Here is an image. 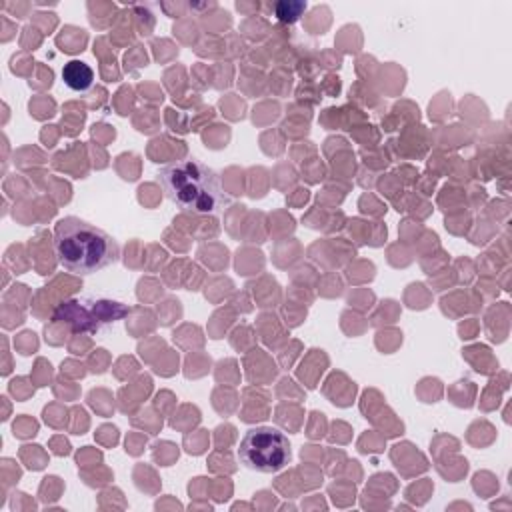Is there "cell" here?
Returning <instances> with one entry per match:
<instances>
[{"label": "cell", "instance_id": "1", "mask_svg": "<svg viewBox=\"0 0 512 512\" xmlns=\"http://www.w3.org/2000/svg\"><path fill=\"white\" fill-rule=\"evenodd\" d=\"M166 198L186 214H218L230 202L220 174L198 158L174 160L158 170Z\"/></svg>", "mask_w": 512, "mask_h": 512}, {"label": "cell", "instance_id": "2", "mask_svg": "<svg viewBox=\"0 0 512 512\" xmlns=\"http://www.w3.org/2000/svg\"><path fill=\"white\" fill-rule=\"evenodd\" d=\"M54 252L64 270L86 276L116 262L120 246L96 224L64 216L54 226Z\"/></svg>", "mask_w": 512, "mask_h": 512}, {"label": "cell", "instance_id": "3", "mask_svg": "<svg viewBox=\"0 0 512 512\" xmlns=\"http://www.w3.org/2000/svg\"><path fill=\"white\" fill-rule=\"evenodd\" d=\"M292 450L284 432L274 426H256L246 430L238 460L252 472L276 474L290 462Z\"/></svg>", "mask_w": 512, "mask_h": 512}, {"label": "cell", "instance_id": "4", "mask_svg": "<svg viewBox=\"0 0 512 512\" xmlns=\"http://www.w3.org/2000/svg\"><path fill=\"white\" fill-rule=\"evenodd\" d=\"M128 314V306L102 296H76L60 302L52 314L54 322L72 326L74 332H100Z\"/></svg>", "mask_w": 512, "mask_h": 512}, {"label": "cell", "instance_id": "5", "mask_svg": "<svg viewBox=\"0 0 512 512\" xmlns=\"http://www.w3.org/2000/svg\"><path fill=\"white\" fill-rule=\"evenodd\" d=\"M62 82L72 92H88L94 84V72L86 62L70 60L62 68Z\"/></svg>", "mask_w": 512, "mask_h": 512}, {"label": "cell", "instance_id": "6", "mask_svg": "<svg viewBox=\"0 0 512 512\" xmlns=\"http://www.w3.org/2000/svg\"><path fill=\"white\" fill-rule=\"evenodd\" d=\"M302 10H306V4L304 2H278L274 6V12H276V18L282 20V22H296L302 14Z\"/></svg>", "mask_w": 512, "mask_h": 512}]
</instances>
